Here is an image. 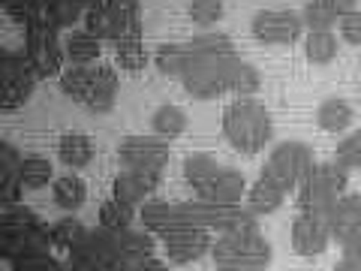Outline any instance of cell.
<instances>
[{"label": "cell", "instance_id": "7dc6e473", "mask_svg": "<svg viewBox=\"0 0 361 271\" xmlns=\"http://www.w3.org/2000/svg\"><path fill=\"white\" fill-rule=\"evenodd\" d=\"M145 263H123V259H118V265L111 268V271H142Z\"/></svg>", "mask_w": 361, "mask_h": 271}, {"label": "cell", "instance_id": "52a82bcc", "mask_svg": "<svg viewBox=\"0 0 361 271\" xmlns=\"http://www.w3.org/2000/svg\"><path fill=\"white\" fill-rule=\"evenodd\" d=\"M169 145L157 136H127L118 145V157L127 169H142V172L163 175V166L169 163Z\"/></svg>", "mask_w": 361, "mask_h": 271}, {"label": "cell", "instance_id": "ba28073f", "mask_svg": "<svg viewBox=\"0 0 361 271\" xmlns=\"http://www.w3.org/2000/svg\"><path fill=\"white\" fill-rule=\"evenodd\" d=\"M70 259H73V263L97 268V271H111L118 265V259H121L118 232H109V229H103V226L87 229V235L78 241V247L70 253Z\"/></svg>", "mask_w": 361, "mask_h": 271}, {"label": "cell", "instance_id": "8fae6325", "mask_svg": "<svg viewBox=\"0 0 361 271\" xmlns=\"http://www.w3.org/2000/svg\"><path fill=\"white\" fill-rule=\"evenodd\" d=\"M301 28H304L301 16L286 13V9H265V13H256L253 18L256 40H262L268 45H286L292 40H298Z\"/></svg>", "mask_w": 361, "mask_h": 271}, {"label": "cell", "instance_id": "2e32d148", "mask_svg": "<svg viewBox=\"0 0 361 271\" xmlns=\"http://www.w3.org/2000/svg\"><path fill=\"white\" fill-rule=\"evenodd\" d=\"M247 193V181L238 169L232 166H220L217 175L208 181V187L202 190L196 199L205 202H217V205H241V196Z\"/></svg>", "mask_w": 361, "mask_h": 271}, {"label": "cell", "instance_id": "f546056e", "mask_svg": "<svg viewBox=\"0 0 361 271\" xmlns=\"http://www.w3.org/2000/svg\"><path fill=\"white\" fill-rule=\"evenodd\" d=\"M217 169H220V163L214 160L211 154H190L184 160V178H187V184L196 190V196L208 187V181L217 175Z\"/></svg>", "mask_w": 361, "mask_h": 271}, {"label": "cell", "instance_id": "ffe728a7", "mask_svg": "<svg viewBox=\"0 0 361 271\" xmlns=\"http://www.w3.org/2000/svg\"><path fill=\"white\" fill-rule=\"evenodd\" d=\"M353 4H337V0H313L301 6V25L310 30H331L343 16L353 13Z\"/></svg>", "mask_w": 361, "mask_h": 271}, {"label": "cell", "instance_id": "836d02e7", "mask_svg": "<svg viewBox=\"0 0 361 271\" xmlns=\"http://www.w3.org/2000/svg\"><path fill=\"white\" fill-rule=\"evenodd\" d=\"M37 226H42L39 217H37V211L27 208V205H21V202L0 211V232H4V235H18V232L37 229Z\"/></svg>", "mask_w": 361, "mask_h": 271}, {"label": "cell", "instance_id": "d4e9b609", "mask_svg": "<svg viewBox=\"0 0 361 271\" xmlns=\"http://www.w3.org/2000/svg\"><path fill=\"white\" fill-rule=\"evenodd\" d=\"M27 52V61H30V70L33 76H37V82L39 78H51V76H61L63 70V42H49V45H39V49H25Z\"/></svg>", "mask_w": 361, "mask_h": 271}, {"label": "cell", "instance_id": "f6af8a7d", "mask_svg": "<svg viewBox=\"0 0 361 271\" xmlns=\"http://www.w3.org/2000/svg\"><path fill=\"white\" fill-rule=\"evenodd\" d=\"M343 247V256H353V259H361V235H355V239H349Z\"/></svg>", "mask_w": 361, "mask_h": 271}, {"label": "cell", "instance_id": "4fadbf2b", "mask_svg": "<svg viewBox=\"0 0 361 271\" xmlns=\"http://www.w3.org/2000/svg\"><path fill=\"white\" fill-rule=\"evenodd\" d=\"M211 232L208 229H199V226H187V229H178L172 235L163 239L166 247V256L178 265H187V263H196L205 253H211Z\"/></svg>", "mask_w": 361, "mask_h": 271}, {"label": "cell", "instance_id": "5b68a950", "mask_svg": "<svg viewBox=\"0 0 361 271\" xmlns=\"http://www.w3.org/2000/svg\"><path fill=\"white\" fill-rule=\"evenodd\" d=\"M313 166H316L313 151L304 142H280L277 148L268 154L262 175L289 193V190H298L304 184V178L313 172Z\"/></svg>", "mask_w": 361, "mask_h": 271}, {"label": "cell", "instance_id": "d6a6232c", "mask_svg": "<svg viewBox=\"0 0 361 271\" xmlns=\"http://www.w3.org/2000/svg\"><path fill=\"white\" fill-rule=\"evenodd\" d=\"M157 70L169 78H184V73L190 70V52L184 42L178 45H163L160 52H157Z\"/></svg>", "mask_w": 361, "mask_h": 271}, {"label": "cell", "instance_id": "9c48e42d", "mask_svg": "<svg viewBox=\"0 0 361 271\" xmlns=\"http://www.w3.org/2000/svg\"><path fill=\"white\" fill-rule=\"evenodd\" d=\"M51 256V235L49 226H37V229L18 232V235H4L0 232V259L9 263H27V259Z\"/></svg>", "mask_w": 361, "mask_h": 271}, {"label": "cell", "instance_id": "d590c367", "mask_svg": "<svg viewBox=\"0 0 361 271\" xmlns=\"http://www.w3.org/2000/svg\"><path fill=\"white\" fill-rule=\"evenodd\" d=\"M151 124H154L157 136H163V139H172V136H180V133L187 130V112L180 109V106H175V103H166V106H160V109L154 112Z\"/></svg>", "mask_w": 361, "mask_h": 271}, {"label": "cell", "instance_id": "8992f818", "mask_svg": "<svg viewBox=\"0 0 361 271\" xmlns=\"http://www.w3.org/2000/svg\"><path fill=\"white\" fill-rule=\"evenodd\" d=\"M142 28V9L130 0H115V4H87L85 9V30L103 42H118L127 30Z\"/></svg>", "mask_w": 361, "mask_h": 271}, {"label": "cell", "instance_id": "f35d334b", "mask_svg": "<svg viewBox=\"0 0 361 271\" xmlns=\"http://www.w3.org/2000/svg\"><path fill=\"white\" fill-rule=\"evenodd\" d=\"M334 160L341 163L346 172H349V169H361V130H355L349 139H343L341 145H337Z\"/></svg>", "mask_w": 361, "mask_h": 271}, {"label": "cell", "instance_id": "c3c4849f", "mask_svg": "<svg viewBox=\"0 0 361 271\" xmlns=\"http://www.w3.org/2000/svg\"><path fill=\"white\" fill-rule=\"evenodd\" d=\"M142 271H169V268H166V263H160V259L154 256V259H148V263L142 265Z\"/></svg>", "mask_w": 361, "mask_h": 271}, {"label": "cell", "instance_id": "cb8c5ba5", "mask_svg": "<svg viewBox=\"0 0 361 271\" xmlns=\"http://www.w3.org/2000/svg\"><path fill=\"white\" fill-rule=\"evenodd\" d=\"M283 199H286V190H280L274 181L265 178V175H259L256 184L247 190V208H250V214H271V211H277L280 205H283Z\"/></svg>", "mask_w": 361, "mask_h": 271}, {"label": "cell", "instance_id": "277c9868", "mask_svg": "<svg viewBox=\"0 0 361 271\" xmlns=\"http://www.w3.org/2000/svg\"><path fill=\"white\" fill-rule=\"evenodd\" d=\"M187 45V42H184ZM241 64L238 54H217V58H190V70L184 73V88L196 100H214L232 90L235 66Z\"/></svg>", "mask_w": 361, "mask_h": 271}, {"label": "cell", "instance_id": "e575fe53", "mask_svg": "<svg viewBox=\"0 0 361 271\" xmlns=\"http://www.w3.org/2000/svg\"><path fill=\"white\" fill-rule=\"evenodd\" d=\"M85 9L87 6L75 4V0H49V4H45V18L58 30H63V28L73 30L75 21H85Z\"/></svg>", "mask_w": 361, "mask_h": 271}, {"label": "cell", "instance_id": "ac0fdd59", "mask_svg": "<svg viewBox=\"0 0 361 271\" xmlns=\"http://www.w3.org/2000/svg\"><path fill=\"white\" fill-rule=\"evenodd\" d=\"M331 239L337 244H346L349 239L361 235V193L358 196H341V202L329 214Z\"/></svg>", "mask_w": 361, "mask_h": 271}, {"label": "cell", "instance_id": "60d3db41", "mask_svg": "<svg viewBox=\"0 0 361 271\" xmlns=\"http://www.w3.org/2000/svg\"><path fill=\"white\" fill-rule=\"evenodd\" d=\"M187 13H190V18H193L196 25L208 28L223 16V4H217V0H196V4L187 6Z\"/></svg>", "mask_w": 361, "mask_h": 271}, {"label": "cell", "instance_id": "1f68e13d", "mask_svg": "<svg viewBox=\"0 0 361 271\" xmlns=\"http://www.w3.org/2000/svg\"><path fill=\"white\" fill-rule=\"evenodd\" d=\"M49 235H51V247H61V251L73 253L78 247V241L87 235V226L75 217H63V220L49 226Z\"/></svg>", "mask_w": 361, "mask_h": 271}, {"label": "cell", "instance_id": "603a6c76", "mask_svg": "<svg viewBox=\"0 0 361 271\" xmlns=\"http://www.w3.org/2000/svg\"><path fill=\"white\" fill-rule=\"evenodd\" d=\"M115 58L121 64V70H127V73H142L145 70V64H148V52H145V42H142V28L127 30L115 42Z\"/></svg>", "mask_w": 361, "mask_h": 271}, {"label": "cell", "instance_id": "e0dca14e", "mask_svg": "<svg viewBox=\"0 0 361 271\" xmlns=\"http://www.w3.org/2000/svg\"><path fill=\"white\" fill-rule=\"evenodd\" d=\"M21 157L9 142H0V205L9 208V205H18L21 199Z\"/></svg>", "mask_w": 361, "mask_h": 271}, {"label": "cell", "instance_id": "83f0119b", "mask_svg": "<svg viewBox=\"0 0 361 271\" xmlns=\"http://www.w3.org/2000/svg\"><path fill=\"white\" fill-rule=\"evenodd\" d=\"M316 121H319V127L325 133H341L346 130L349 124H353V106L346 103V100H325V103L316 109Z\"/></svg>", "mask_w": 361, "mask_h": 271}, {"label": "cell", "instance_id": "681fc988", "mask_svg": "<svg viewBox=\"0 0 361 271\" xmlns=\"http://www.w3.org/2000/svg\"><path fill=\"white\" fill-rule=\"evenodd\" d=\"M63 271H97V268H90V265H82V263H70Z\"/></svg>", "mask_w": 361, "mask_h": 271}, {"label": "cell", "instance_id": "6da1fadb", "mask_svg": "<svg viewBox=\"0 0 361 271\" xmlns=\"http://www.w3.org/2000/svg\"><path fill=\"white\" fill-rule=\"evenodd\" d=\"M271 115L256 100H235L223 109V133L232 142L235 151L241 154H259L271 142Z\"/></svg>", "mask_w": 361, "mask_h": 271}, {"label": "cell", "instance_id": "484cf974", "mask_svg": "<svg viewBox=\"0 0 361 271\" xmlns=\"http://www.w3.org/2000/svg\"><path fill=\"white\" fill-rule=\"evenodd\" d=\"M58 157L66 166L82 169L94 160V139L85 133H63L61 142H58Z\"/></svg>", "mask_w": 361, "mask_h": 271}, {"label": "cell", "instance_id": "3957f363", "mask_svg": "<svg viewBox=\"0 0 361 271\" xmlns=\"http://www.w3.org/2000/svg\"><path fill=\"white\" fill-rule=\"evenodd\" d=\"M346 181H349V172L337 160L316 163L313 172L298 187V211L301 214H331V208L343 196Z\"/></svg>", "mask_w": 361, "mask_h": 271}, {"label": "cell", "instance_id": "b9f144b4", "mask_svg": "<svg viewBox=\"0 0 361 271\" xmlns=\"http://www.w3.org/2000/svg\"><path fill=\"white\" fill-rule=\"evenodd\" d=\"M4 13L13 16L16 21H21V25H27V21H33L37 13H39V0H18V4H6Z\"/></svg>", "mask_w": 361, "mask_h": 271}, {"label": "cell", "instance_id": "7a4b0ae2", "mask_svg": "<svg viewBox=\"0 0 361 271\" xmlns=\"http://www.w3.org/2000/svg\"><path fill=\"white\" fill-rule=\"evenodd\" d=\"M211 263L217 271H262L271 265V244L259 229L220 235L211 244Z\"/></svg>", "mask_w": 361, "mask_h": 271}, {"label": "cell", "instance_id": "ee69618b", "mask_svg": "<svg viewBox=\"0 0 361 271\" xmlns=\"http://www.w3.org/2000/svg\"><path fill=\"white\" fill-rule=\"evenodd\" d=\"M13 271H63V268L54 256H39V259H27V263H16Z\"/></svg>", "mask_w": 361, "mask_h": 271}, {"label": "cell", "instance_id": "bcb514c9", "mask_svg": "<svg viewBox=\"0 0 361 271\" xmlns=\"http://www.w3.org/2000/svg\"><path fill=\"white\" fill-rule=\"evenodd\" d=\"M334 271H361V259H353V256H341V263L334 265Z\"/></svg>", "mask_w": 361, "mask_h": 271}, {"label": "cell", "instance_id": "74e56055", "mask_svg": "<svg viewBox=\"0 0 361 271\" xmlns=\"http://www.w3.org/2000/svg\"><path fill=\"white\" fill-rule=\"evenodd\" d=\"M87 73L90 66H70V70L61 73V90L75 103L85 100V90H87Z\"/></svg>", "mask_w": 361, "mask_h": 271}, {"label": "cell", "instance_id": "f1b7e54d", "mask_svg": "<svg viewBox=\"0 0 361 271\" xmlns=\"http://www.w3.org/2000/svg\"><path fill=\"white\" fill-rule=\"evenodd\" d=\"M337 49H341V42L331 30H310L307 40H304V54H307L310 64H331L337 58Z\"/></svg>", "mask_w": 361, "mask_h": 271}, {"label": "cell", "instance_id": "44dd1931", "mask_svg": "<svg viewBox=\"0 0 361 271\" xmlns=\"http://www.w3.org/2000/svg\"><path fill=\"white\" fill-rule=\"evenodd\" d=\"M63 58L73 66H90L99 58V40L85 28H73L63 37Z\"/></svg>", "mask_w": 361, "mask_h": 271}, {"label": "cell", "instance_id": "4316f807", "mask_svg": "<svg viewBox=\"0 0 361 271\" xmlns=\"http://www.w3.org/2000/svg\"><path fill=\"white\" fill-rule=\"evenodd\" d=\"M51 196H54V205L63 208V211H78L85 205L87 199V184L78 175H61L58 181H54L51 187Z\"/></svg>", "mask_w": 361, "mask_h": 271}, {"label": "cell", "instance_id": "d6986e66", "mask_svg": "<svg viewBox=\"0 0 361 271\" xmlns=\"http://www.w3.org/2000/svg\"><path fill=\"white\" fill-rule=\"evenodd\" d=\"M33 88H37V76L33 70H16L0 76V109L4 112H16L30 100Z\"/></svg>", "mask_w": 361, "mask_h": 271}, {"label": "cell", "instance_id": "ab89813d", "mask_svg": "<svg viewBox=\"0 0 361 271\" xmlns=\"http://www.w3.org/2000/svg\"><path fill=\"white\" fill-rule=\"evenodd\" d=\"M256 88H259V73L250 64L241 61L235 66V76H232V94H241V100H247V94H253Z\"/></svg>", "mask_w": 361, "mask_h": 271}, {"label": "cell", "instance_id": "4dcf8cb0", "mask_svg": "<svg viewBox=\"0 0 361 271\" xmlns=\"http://www.w3.org/2000/svg\"><path fill=\"white\" fill-rule=\"evenodd\" d=\"M135 217H139V214H135V208L127 205V202L115 199V196L106 199L103 205H99V226H103V229H109V232H123V229H130Z\"/></svg>", "mask_w": 361, "mask_h": 271}, {"label": "cell", "instance_id": "7402d4cb", "mask_svg": "<svg viewBox=\"0 0 361 271\" xmlns=\"http://www.w3.org/2000/svg\"><path fill=\"white\" fill-rule=\"evenodd\" d=\"M118 251L123 263H148V259H154L157 241L148 229H133L130 226V229L118 232Z\"/></svg>", "mask_w": 361, "mask_h": 271}, {"label": "cell", "instance_id": "7c38bea8", "mask_svg": "<svg viewBox=\"0 0 361 271\" xmlns=\"http://www.w3.org/2000/svg\"><path fill=\"white\" fill-rule=\"evenodd\" d=\"M139 217L145 223V229H148L151 235H160V239H166V235H172L178 229H187V226H190L184 202L151 199V202H145V205H142Z\"/></svg>", "mask_w": 361, "mask_h": 271}, {"label": "cell", "instance_id": "9a60e30c", "mask_svg": "<svg viewBox=\"0 0 361 271\" xmlns=\"http://www.w3.org/2000/svg\"><path fill=\"white\" fill-rule=\"evenodd\" d=\"M115 97H118V73H115V66H109V64L90 66L87 90H85L82 106H87L90 112H109L111 106H115Z\"/></svg>", "mask_w": 361, "mask_h": 271}, {"label": "cell", "instance_id": "7bdbcfd3", "mask_svg": "<svg viewBox=\"0 0 361 271\" xmlns=\"http://www.w3.org/2000/svg\"><path fill=\"white\" fill-rule=\"evenodd\" d=\"M341 33H343L346 42L361 45V6H355L353 13L341 18Z\"/></svg>", "mask_w": 361, "mask_h": 271}, {"label": "cell", "instance_id": "5bb4252c", "mask_svg": "<svg viewBox=\"0 0 361 271\" xmlns=\"http://www.w3.org/2000/svg\"><path fill=\"white\" fill-rule=\"evenodd\" d=\"M160 184V175L157 172H142V169H123L118 172V178L111 181V196L127 202V205H145L151 202V193Z\"/></svg>", "mask_w": 361, "mask_h": 271}, {"label": "cell", "instance_id": "f907efd6", "mask_svg": "<svg viewBox=\"0 0 361 271\" xmlns=\"http://www.w3.org/2000/svg\"><path fill=\"white\" fill-rule=\"evenodd\" d=\"M4 9H6V4H0V13H4Z\"/></svg>", "mask_w": 361, "mask_h": 271}, {"label": "cell", "instance_id": "8d00e7d4", "mask_svg": "<svg viewBox=\"0 0 361 271\" xmlns=\"http://www.w3.org/2000/svg\"><path fill=\"white\" fill-rule=\"evenodd\" d=\"M51 181V163L45 160L39 154H27L25 160H21V184L27 190H39Z\"/></svg>", "mask_w": 361, "mask_h": 271}, {"label": "cell", "instance_id": "30bf717a", "mask_svg": "<svg viewBox=\"0 0 361 271\" xmlns=\"http://www.w3.org/2000/svg\"><path fill=\"white\" fill-rule=\"evenodd\" d=\"M331 244L329 214H301L292 223V247L301 256H319Z\"/></svg>", "mask_w": 361, "mask_h": 271}]
</instances>
